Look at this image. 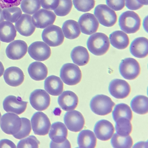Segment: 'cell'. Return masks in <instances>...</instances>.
Wrapping results in <instances>:
<instances>
[{"instance_id":"obj_1","label":"cell","mask_w":148,"mask_h":148,"mask_svg":"<svg viewBox=\"0 0 148 148\" xmlns=\"http://www.w3.org/2000/svg\"><path fill=\"white\" fill-rule=\"evenodd\" d=\"M86 44L89 51L97 56L103 55L106 53L110 47L108 37L101 32L96 33L90 36Z\"/></svg>"},{"instance_id":"obj_2","label":"cell","mask_w":148,"mask_h":148,"mask_svg":"<svg viewBox=\"0 0 148 148\" xmlns=\"http://www.w3.org/2000/svg\"><path fill=\"white\" fill-rule=\"evenodd\" d=\"M119 23L121 29L123 31L128 34H133L139 29L141 20L135 12L127 11L120 16Z\"/></svg>"},{"instance_id":"obj_3","label":"cell","mask_w":148,"mask_h":148,"mask_svg":"<svg viewBox=\"0 0 148 148\" xmlns=\"http://www.w3.org/2000/svg\"><path fill=\"white\" fill-rule=\"evenodd\" d=\"M115 104L109 97L100 94L93 97L90 101V106L91 110L95 114L104 116L112 112Z\"/></svg>"},{"instance_id":"obj_4","label":"cell","mask_w":148,"mask_h":148,"mask_svg":"<svg viewBox=\"0 0 148 148\" xmlns=\"http://www.w3.org/2000/svg\"><path fill=\"white\" fill-rule=\"evenodd\" d=\"M60 77L63 82L69 86L76 85L81 81V71L77 65L72 63H67L62 67L60 71Z\"/></svg>"},{"instance_id":"obj_5","label":"cell","mask_w":148,"mask_h":148,"mask_svg":"<svg viewBox=\"0 0 148 148\" xmlns=\"http://www.w3.org/2000/svg\"><path fill=\"white\" fill-rule=\"evenodd\" d=\"M22 125L21 118L12 113H7L2 116L0 127L2 131L6 134L12 136L20 130Z\"/></svg>"},{"instance_id":"obj_6","label":"cell","mask_w":148,"mask_h":148,"mask_svg":"<svg viewBox=\"0 0 148 148\" xmlns=\"http://www.w3.org/2000/svg\"><path fill=\"white\" fill-rule=\"evenodd\" d=\"M43 40L50 47H56L61 45L64 40L61 28L55 25H49L45 29L42 33Z\"/></svg>"},{"instance_id":"obj_7","label":"cell","mask_w":148,"mask_h":148,"mask_svg":"<svg viewBox=\"0 0 148 148\" xmlns=\"http://www.w3.org/2000/svg\"><path fill=\"white\" fill-rule=\"evenodd\" d=\"M94 14L100 24L104 26L111 27L116 22V13L106 5H97L94 9Z\"/></svg>"},{"instance_id":"obj_8","label":"cell","mask_w":148,"mask_h":148,"mask_svg":"<svg viewBox=\"0 0 148 148\" xmlns=\"http://www.w3.org/2000/svg\"><path fill=\"white\" fill-rule=\"evenodd\" d=\"M119 70L121 75L125 79L131 80L136 79L139 75L140 69L139 63L135 59L126 58L122 60Z\"/></svg>"},{"instance_id":"obj_9","label":"cell","mask_w":148,"mask_h":148,"mask_svg":"<svg viewBox=\"0 0 148 148\" xmlns=\"http://www.w3.org/2000/svg\"><path fill=\"white\" fill-rule=\"evenodd\" d=\"M31 121L34 133L40 136L47 134L51 125L47 116L41 112L35 113L31 117Z\"/></svg>"},{"instance_id":"obj_10","label":"cell","mask_w":148,"mask_h":148,"mask_svg":"<svg viewBox=\"0 0 148 148\" xmlns=\"http://www.w3.org/2000/svg\"><path fill=\"white\" fill-rule=\"evenodd\" d=\"M30 103L32 107L37 110L41 111L49 106L50 97L44 90L36 89L32 92L29 97Z\"/></svg>"},{"instance_id":"obj_11","label":"cell","mask_w":148,"mask_h":148,"mask_svg":"<svg viewBox=\"0 0 148 148\" xmlns=\"http://www.w3.org/2000/svg\"><path fill=\"white\" fill-rule=\"evenodd\" d=\"M28 52L32 58L40 61L48 59L51 54L50 47L45 43L41 41H35L31 44L28 47Z\"/></svg>"},{"instance_id":"obj_12","label":"cell","mask_w":148,"mask_h":148,"mask_svg":"<svg viewBox=\"0 0 148 148\" xmlns=\"http://www.w3.org/2000/svg\"><path fill=\"white\" fill-rule=\"evenodd\" d=\"M56 16L52 11L41 9L36 12L32 17L33 24L36 28L44 29L52 25Z\"/></svg>"},{"instance_id":"obj_13","label":"cell","mask_w":148,"mask_h":148,"mask_svg":"<svg viewBox=\"0 0 148 148\" xmlns=\"http://www.w3.org/2000/svg\"><path fill=\"white\" fill-rule=\"evenodd\" d=\"M64 121L70 131L77 132L81 130L85 124V119L82 113L73 110L66 112L64 116Z\"/></svg>"},{"instance_id":"obj_14","label":"cell","mask_w":148,"mask_h":148,"mask_svg":"<svg viewBox=\"0 0 148 148\" xmlns=\"http://www.w3.org/2000/svg\"><path fill=\"white\" fill-rule=\"evenodd\" d=\"M108 90L110 94L117 99H123L127 97L131 91L129 84L125 80L119 79L112 80L110 82Z\"/></svg>"},{"instance_id":"obj_15","label":"cell","mask_w":148,"mask_h":148,"mask_svg":"<svg viewBox=\"0 0 148 148\" xmlns=\"http://www.w3.org/2000/svg\"><path fill=\"white\" fill-rule=\"evenodd\" d=\"M28 102L23 101L19 97L10 95L6 97L3 101L4 110L7 112H13L20 114L25 110Z\"/></svg>"},{"instance_id":"obj_16","label":"cell","mask_w":148,"mask_h":148,"mask_svg":"<svg viewBox=\"0 0 148 148\" xmlns=\"http://www.w3.org/2000/svg\"><path fill=\"white\" fill-rule=\"evenodd\" d=\"M78 23L81 32L87 35L96 32L99 26V22L95 17L89 13L82 14L79 19Z\"/></svg>"},{"instance_id":"obj_17","label":"cell","mask_w":148,"mask_h":148,"mask_svg":"<svg viewBox=\"0 0 148 148\" xmlns=\"http://www.w3.org/2000/svg\"><path fill=\"white\" fill-rule=\"evenodd\" d=\"M27 45L23 40H18L10 43L7 46L5 53L7 57L12 60H19L26 54Z\"/></svg>"},{"instance_id":"obj_18","label":"cell","mask_w":148,"mask_h":148,"mask_svg":"<svg viewBox=\"0 0 148 148\" xmlns=\"http://www.w3.org/2000/svg\"><path fill=\"white\" fill-rule=\"evenodd\" d=\"M112 124L105 119H101L95 124L94 132L97 138L102 141H107L112 136L114 132Z\"/></svg>"},{"instance_id":"obj_19","label":"cell","mask_w":148,"mask_h":148,"mask_svg":"<svg viewBox=\"0 0 148 148\" xmlns=\"http://www.w3.org/2000/svg\"><path fill=\"white\" fill-rule=\"evenodd\" d=\"M3 77L7 84L10 86L16 87L23 83L25 76L23 71L20 68L13 66L5 69Z\"/></svg>"},{"instance_id":"obj_20","label":"cell","mask_w":148,"mask_h":148,"mask_svg":"<svg viewBox=\"0 0 148 148\" xmlns=\"http://www.w3.org/2000/svg\"><path fill=\"white\" fill-rule=\"evenodd\" d=\"M16 29L21 35L25 36H31L35 30V27L32 21L31 15L24 14L15 23Z\"/></svg>"},{"instance_id":"obj_21","label":"cell","mask_w":148,"mask_h":148,"mask_svg":"<svg viewBox=\"0 0 148 148\" xmlns=\"http://www.w3.org/2000/svg\"><path fill=\"white\" fill-rule=\"evenodd\" d=\"M58 102L63 110L71 111L77 107L78 103V98L74 92L70 90H66L63 92L58 97Z\"/></svg>"},{"instance_id":"obj_22","label":"cell","mask_w":148,"mask_h":148,"mask_svg":"<svg viewBox=\"0 0 148 148\" xmlns=\"http://www.w3.org/2000/svg\"><path fill=\"white\" fill-rule=\"evenodd\" d=\"M131 53L138 58L146 57L148 53V40L146 38L141 37L135 39L131 42L130 48Z\"/></svg>"},{"instance_id":"obj_23","label":"cell","mask_w":148,"mask_h":148,"mask_svg":"<svg viewBox=\"0 0 148 148\" xmlns=\"http://www.w3.org/2000/svg\"><path fill=\"white\" fill-rule=\"evenodd\" d=\"M67 134V130L64 124L58 121L51 125L49 136L52 142L59 144L66 140Z\"/></svg>"},{"instance_id":"obj_24","label":"cell","mask_w":148,"mask_h":148,"mask_svg":"<svg viewBox=\"0 0 148 148\" xmlns=\"http://www.w3.org/2000/svg\"><path fill=\"white\" fill-rule=\"evenodd\" d=\"M44 87L46 91L50 95L58 96L63 91V83L59 77L55 75H51L45 80Z\"/></svg>"},{"instance_id":"obj_25","label":"cell","mask_w":148,"mask_h":148,"mask_svg":"<svg viewBox=\"0 0 148 148\" xmlns=\"http://www.w3.org/2000/svg\"><path fill=\"white\" fill-rule=\"evenodd\" d=\"M28 74L32 79L37 81L44 79L48 75V69L43 63L34 62L29 65L28 69Z\"/></svg>"},{"instance_id":"obj_26","label":"cell","mask_w":148,"mask_h":148,"mask_svg":"<svg viewBox=\"0 0 148 148\" xmlns=\"http://www.w3.org/2000/svg\"><path fill=\"white\" fill-rule=\"evenodd\" d=\"M77 143L79 148H94L96 145L97 139L93 132L84 130L78 135Z\"/></svg>"},{"instance_id":"obj_27","label":"cell","mask_w":148,"mask_h":148,"mask_svg":"<svg viewBox=\"0 0 148 148\" xmlns=\"http://www.w3.org/2000/svg\"><path fill=\"white\" fill-rule=\"evenodd\" d=\"M71 57L73 62L80 66L86 65L89 62L90 56L87 49L79 46L74 47L71 53Z\"/></svg>"},{"instance_id":"obj_28","label":"cell","mask_w":148,"mask_h":148,"mask_svg":"<svg viewBox=\"0 0 148 148\" xmlns=\"http://www.w3.org/2000/svg\"><path fill=\"white\" fill-rule=\"evenodd\" d=\"M16 31L14 25L11 22L3 21L0 23V40L9 43L14 40Z\"/></svg>"},{"instance_id":"obj_29","label":"cell","mask_w":148,"mask_h":148,"mask_svg":"<svg viewBox=\"0 0 148 148\" xmlns=\"http://www.w3.org/2000/svg\"><path fill=\"white\" fill-rule=\"evenodd\" d=\"M111 45L119 49H123L127 48L129 44V39L127 35L120 30L113 32L109 36Z\"/></svg>"},{"instance_id":"obj_30","label":"cell","mask_w":148,"mask_h":148,"mask_svg":"<svg viewBox=\"0 0 148 148\" xmlns=\"http://www.w3.org/2000/svg\"><path fill=\"white\" fill-rule=\"evenodd\" d=\"M62 29L65 37L69 39H75L81 34L78 23L73 20H68L64 22Z\"/></svg>"},{"instance_id":"obj_31","label":"cell","mask_w":148,"mask_h":148,"mask_svg":"<svg viewBox=\"0 0 148 148\" xmlns=\"http://www.w3.org/2000/svg\"><path fill=\"white\" fill-rule=\"evenodd\" d=\"M130 106L135 113L140 114H146L148 111V98L144 95H137L131 101Z\"/></svg>"},{"instance_id":"obj_32","label":"cell","mask_w":148,"mask_h":148,"mask_svg":"<svg viewBox=\"0 0 148 148\" xmlns=\"http://www.w3.org/2000/svg\"><path fill=\"white\" fill-rule=\"evenodd\" d=\"M112 115L115 122L121 118H125L131 121L133 117L132 112L129 106L123 103L118 104L115 106Z\"/></svg>"},{"instance_id":"obj_33","label":"cell","mask_w":148,"mask_h":148,"mask_svg":"<svg viewBox=\"0 0 148 148\" xmlns=\"http://www.w3.org/2000/svg\"><path fill=\"white\" fill-rule=\"evenodd\" d=\"M129 119L124 118L119 119L115 122V129L116 133L123 136L129 135L132 132V125Z\"/></svg>"},{"instance_id":"obj_34","label":"cell","mask_w":148,"mask_h":148,"mask_svg":"<svg viewBox=\"0 0 148 148\" xmlns=\"http://www.w3.org/2000/svg\"><path fill=\"white\" fill-rule=\"evenodd\" d=\"M111 144L115 148H131L133 145V141L130 136H121L116 133L111 139Z\"/></svg>"},{"instance_id":"obj_35","label":"cell","mask_w":148,"mask_h":148,"mask_svg":"<svg viewBox=\"0 0 148 148\" xmlns=\"http://www.w3.org/2000/svg\"><path fill=\"white\" fill-rule=\"evenodd\" d=\"M20 4L22 11L30 15L34 14L41 7L40 0H22Z\"/></svg>"},{"instance_id":"obj_36","label":"cell","mask_w":148,"mask_h":148,"mask_svg":"<svg viewBox=\"0 0 148 148\" xmlns=\"http://www.w3.org/2000/svg\"><path fill=\"white\" fill-rule=\"evenodd\" d=\"M2 13L4 19L12 23L16 22L22 14L20 8L16 6L5 8Z\"/></svg>"},{"instance_id":"obj_37","label":"cell","mask_w":148,"mask_h":148,"mask_svg":"<svg viewBox=\"0 0 148 148\" xmlns=\"http://www.w3.org/2000/svg\"><path fill=\"white\" fill-rule=\"evenodd\" d=\"M72 7V0H59L58 6L53 11L58 16H65L69 13Z\"/></svg>"},{"instance_id":"obj_38","label":"cell","mask_w":148,"mask_h":148,"mask_svg":"<svg viewBox=\"0 0 148 148\" xmlns=\"http://www.w3.org/2000/svg\"><path fill=\"white\" fill-rule=\"evenodd\" d=\"M22 125L19 131L13 135L15 138L21 139L28 136L31 130V126L30 120L25 117H21Z\"/></svg>"},{"instance_id":"obj_39","label":"cell","mask_w":148,"mask_h":148,"mask_svg":"<svg viewBox=\"0 0 148 148\" xmlns=\"http://www.w3.org/2000/svg\"><path fill=\"white\" fill-rule=\"evenodd\" d=\"M75 8L78 11L86 12L90 11L94 7L95 0H73Z\"/></svg>"},{"instance_id":"obj_40","label":"cell","mask_w":148,"mask_h":148,"mask_svg":"<svg viewBox=\"0 0 148 148\" xmlns=\"http://www.w3.org/2000/svg\"><path fill=\"white\" fill-rule=\"evenodd\" d=\"M40 141L34 136L31 135L20 140L17 147L18 148H38Z\"/></svg>"},{"instance_id":"obj_41","label":"cell","mask_w":148,"mask_h":148,"mask_svg":"<svg viewBox=\"0 0 148 148\" xmlns=\"http://www.w3.org/2000/svg\"><path fill=\"white\" fill-rule=\"evenodd\" d=\"M106 2L109 7L116 11L121 10L125 5V0H106Z\"/></svg>"},{"instance_id":"obj_42","label":"cell","mask_w":148,"mask_h":148,"mask_svg":"<svg viewBox=\"0 0 148 148\" xmlns=\"http://www.w3.org/2000/svg\"><path fill=\"white\" fill-rule=\"evenodd\" d=\"M42 8L48 10H54L58 6L59 0H40Z\"/></svg>"},{"instance_id":"obj_43","label":"cell","mask_w":148,"mask_h":148,"mask_svg":"<svg viewBox=\"0 0 148 148\" xmlns=\"http://www.w3.org/2000/svg\"><path fill=\"white\" fill-rule=\"evenodd\" d=\"M22 0H0V7L2 9L16 6L20 4Z\"/></svg>"},{"instance_id":"obj_44","label":"cell","mask_w":148,"mask_h":148,"mask_svg":"<svg viewBox=\"0 0 148 148\" xmlns=\"http://www.w3.org/2000/svg\"><path fill=\"white\" fill-rule=\"evenodd\" d=\"M125 5L128 9L133 10H138L143 5L139 3L137 0H125Z\"/></svg>"},{"instance_id":"obj_45","label":"cell","mask_w":148,"mask_h":148,"mask_svg":"<svg viewBox=\"0 0 148 148\" xmlns=\"http://www.w3.org/2000/svg\"><path fill=\"white\" fill-rule=\"evenodd\" d=\"M0 148H16L14 143L12 141L6 139L0 140Z\"/></svg>"},{"instance_id":"obj_46","label":"cell","mask_w":148,"mask_h":148,"mask_svg":"<svg viewBox=\"0 0 148 148\" xmlns=\"http://www.w3.org/2000/svg\"><path fill=\"white\" fill-rule=\"evenodd\" d=\"M50 148H71V147L69 142L66 139L63 143L59 144L56 143L51 141L50 143Z\"/></svg>"},{"instance_id":"obj_47","label":"cell","mask_w":148,"mask_h":148,"mask_svg":"<svg viewBox=\"0 0 148 148\" xmlns=\"http://www.w3.org/2000/svg\"><path fill=\"white\" fill-rule=\"evenodd\" d=\"M4 69L2 63L0 61V77L3 75Z\"/></svg>"},{"instance_id":"obj_48","label":"cell","mask_w":148,"mask_h":148,"mask_svg":"<svg viewBox=\"0 0 148 148\" xmlns=\"http://www.w3.org/2000/svg\"><path fill=\"white\" fill-rule=\"evenodd\" d=\"M147 16L144 18L143 21V26L145 30L147 32Z\"/></svg>"},{"instance_id":"obj_49","label":"cell","mask_w":148,"mask_h":148,"mask_svg":"<svg viewBox=\"0 0 148 148\" xmlns=\"http://www.w3.org/2000/svg\"><path fill=\"white\" fill-rule=\"evenodd\" d=\"M137 1L142 5H147L148 0H137Z\"/></svg>"},{"instance_id":"obj_50","label":"cell","mask_w":148,"mask_h":148,"mask_svg":"<svg viewBox=\"0 0 148 148\" xmlns=\"http://www.w3.org/2000/svg\"><path fill=\"white\" fill-rule=\"evenodd\" d=\"M2 8L0 7V23L4 21V19L3 15Z\"/></svg>"},{"instance_id":"obj_51","label":"cell","mask_w":148,"mask_h":148,"mask_svg":"<svg viewBox=\"0 0 148 148\" xmlns=\"http://www.w3.org/2000/svg\"><path fill=\"white\" fill-rule=\"evenodd\" d=\"M1 112H0V118H1Z\"/></svg>"},{"instance_id":"obj_52","label":"cell","mask_w":148,"mask_h":148,"mask_svg":"<svg viewBox=\"0 0 148 148\" xmlns=\"http://www.w3.org/2000/svg\"></svg>"}]
</instances>
